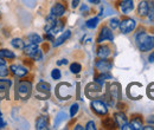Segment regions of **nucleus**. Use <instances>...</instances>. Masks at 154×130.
Wrapping results in <instances>:
<instances>
[{
    "label": "nucleus",
    "instance_id": "nucleus-1",
    "mask_svg": "<svg viewBox=\"0 0 154 130\" xmlns=\"http://www.w3.org/2000/svg\"><path fill=\"white\" fill-rule=\"evenodd\" d=\"M136 43L142 52L151 51L154 49V36H149L143 31H140L136 35Z\"/></svg>",
    "mask_w": 154,
    "mask_h": 130
},
{
    "label": "nucleus",
    "instance_id": "nucleus-2",
    "mask_svg": "<svg viewBox=\"0 0 154 130\" xmlns=\"http://www.w3.org/2000/svg\"><path fill=\"white\" fill-rule=\"evenodd\" d=\"M23 50H24V53H25L26 56L31 57V58H33V59H36V60H40V59L43 58L42 51H39L37 44L30 43L29 45L24 46V49H23Z\"/></svg>",
    "mask_w": 154,
    "mask_h": 130
},
{
    "label": "nucleus",
    "instance_id": "nucleus-3",
    "mask_svg": "<svg viewBox=\"0 0 154 130\" xmlns=\"http://www.w3.org/2000/svg\"><path fill=\"white\" fill-rule=\"evenodd\" d=\"M18 95H19L20 98L23 99H27L31 95V91H32V84L31 82L29 80H21L18 85Z\"/></svg>",
    "mask_w": 154,
    "mask_h": 130
},
{
    "label": "nucleus",
    "instance_id": "nucleus-4",
    "mask_svg": "<svg viewBox=\"0 0 154 130\" xmlns=\"http://www.w3.org/2000/svg\"><path fill=\"white\" fill-rule=\"evenodd\" d=\"M135 26H136L135 20L131 18L123 19L122 21H120V25H119V27H120L122 33H131L135 29Z\"/></svg>",
    "mask_w": 154,
    "mask_h": 130
},
{
    "label": "nucleus",
    "instance_id": "nucleus-5",
    "mask_svg": "<svg viewBox=\"0 0 154 130\" xmlns=\"http://www.w3.org/2000/svg\"><path fill=\"white\" fill-rule=\"evenodd\" d=\"M91 109H93V111L97 113V115H100V116H103V115H107L108 113V108H107V105H106V103L104 102H102V101H93L91 102Z\"/></svg>",
    "mask_w": 154,
    "mask_h": 130
},
{
    "label": "nucleus",
    "instance_id": "nucleus-6",
    "mask_svg": "<svg viewBox=\"0 0 154 130\" xmlns=\"http://www.w3.org/2000/svg\"><path fill=\"white\" fill-rule=\"evenodd\" d=\"M101 92H102L101 85L97 84L96 82L89 84V85L87 86V90H85V93H87V96H88L89 98H96V97H98V96L101 95Z\"/></svg>",
    "mask_w": 154,
    "mask_h": 130
},
{
    "label": "nucleus",
    "instance_id": "nucleus-7",
    "mask_svg": "<svg viewBox=\"0 0 154 130\" xmlns=\"http://www.w3.org/2000/svg\"><path fill=\"white\" fill-rule=\"evenodd\" d=\"M114 36H113V32L112 30L108 27V26H103L100 31V35L97 37V43H102L104 40H109V41H113Z\"/></svg>",
    "mask_w": 154,
    "mask_h": 130
},
{
    "label": "nucleus",
    "instance_id": "nucleus-8",
    "mask_svg": "<svg viewBox=\"0 0 154 130\" xmlns=\"http://www.w3.org/2000/svg\"><path fill=\"white\" fill-rule=\"evenodd\" d=\"M113 64L109 60H107V58H101L100 60L96 62V69L101 72H109Z\"/></svg>",
    "mask_w": 154,
    "mask_h": 130
},
{
    "label": "nucleus",
    "instance_id": "nucleus-9",
    "mask_svg": "<svg viewBox=\"0 0 154 130\" xmlns=\"http://www.w3.org/2000/svg\"><path fill=\"white\" fill-rule=\"evenodd\" d=\"M120 10L125 14L131 13L134 10V1L133 0H121L120 1Z\"/></svg>",
    "mask_w": 154,
    "mask_h": 130
},
{
    "label": "nucleus",
    "instance_id": "nucleus-10",
    "mask_svg": "<svg viewBox=\"0 0 154 130\" xmlns=\"http://www.w3.org/2000/svg\"><path fill=\"white\" fill-rule=\"evenodd\" d=\"M10 70H11L12 74H14V76H17V77H24V76L27 74V69L24 68V66H21V65H14V64H12L10 66Z\"/></svg>",
    "mask_w": 154,
    "mask_h": 130
},
{
    "label": "nucleus",
    "instance_id": "nucleus-11",
    "mask_svg": "<svg viewBox=\"0 0 154 130\" xmlns=\"http://www.w3.org/2000/svg\"><path fill=\"white\" fill-rule=\"evenodd\" d=\"M64 13H65V6L63 4H60V2H56L54 5V7L51 8V14L54 17H56V18L62 17Z\"/></svg>",
    "mask_w": 154,
    "mask_h": 130
},
{
    "label": "nucleus",
    "instance_id": "nucleus-12",
    "mask_svg": "<svg viewBox=\"0 0 154 130\" xmlns=\"http://www.w3.org/2000/svg\"><path fill=\"white\" fill-rule=\"evenodd\" d=\"M114 121H115L116 124L120 127V129H121L125 124H127V123H128V119H127L126 115H125V113H122V112H116L115 115H114Z\"/></svg>",
    "mask_w": 154,
    "mask_h": 130
},
{
    "label": "nucleus",
    "instance_id": "nucleus-13",
    "mask_svg": "<svg viewBox=\"0 0 154 130\" xmlns=\"http://www.w3.org/2000/svg\"><path fill=\"white\" fill-rule=\"evenodd\" d=\"M49 127V119L46 116H39L36 121V129L43 130V129H48Z\"/></svg>",
    "mask_w": 154,
    "mask_h": 130
},
{
    "label": "nucleus",
    "instance_id": "nucleus-14",
    "mask_svg": "<svg viewBox=\"0 0 154 130\" xmlns=\"http://www.w3.org/2000/svg\"><path fill=\"white\" fill-rule=\"evenodd\" d=\"M112 51H110V47L107 46V45H101L97 47V56L98 58H108L110 56Z\"/></svg>",
    "mask_w": 154,
    "mask_h": 130
},
{
    "label": "nucleus",
    "instance_id": "nucleus-15",
    "mask_svg": "<svg viewBox=\"0 0 154 130\" xmlns=\"http://www.w3.org/2000/svg\"><path fill=\"white\" fill-rule=\"evenodd\" d=\"M137 12L140 17H146L148 13V1H141L137 6Z\"/></svg>",
    "mask_w": 154,
    "mask_h": 130
},
{
    "label": "nucleus",
    "instance_id": "nucleus-16",
    "mask_svg": "<svg viewBox=\"0 0 154 130\" xmlns=\"http://www.w3.org/2000/svg\"><path fill=\"white\" fill-rule=\"evenodd\" d=\"M50 89H51V86L46 82H39L38 84H37V91L42 92L43 95H46L48 96V93L50 92Z\"/></svg>",
    "mask_w": 154,
    "mask_h": 130
},
{
    "label": "nucleus",
    "instance_id": "nucleus-17",
    "mask_svg": "<svg viewBox=\"0 0 154 130\" xmlns=\"http://www.w3.org/2000/svg\"><path fill=\"white\" fill-rule=\"evenodd\" d=\"M70 37H71V32H70V31H65V32H64V33H63L60 37H58L56 40H54V41H55V43H54V46L56 47V46L62 45V44H63L65 40H68Z\"/></svg>",
    "mask_w": 154,
    "mask_h": 130
},
{
    "label": "nucleus",
    "instance_id": "nucleus-18",
    "mask_svg": "<svg viewBox=\"0 0 154 130\" xmlns=\"http://www.w3.org/2000/svg\"><path fill=\"white\" fill-rule=\"evenodd\" d=\"M110 96L113 99H119L120 97V85L117 83H114L110 85Z\"/></svg>",
    "mask_w": 154,
    "mask_h": 130
},
{
    "label": "nucleus",
    "instance_id": "nucleus-19",
    "mask_svg": "<svg viewBox=\"0 0 154 130\" xmlns=\"http://www.w3.org/2000/svg\"><path fill=\"white\" fill-rule=\"evenodd\" d=\"M56 17H54L52 14L51 16H49L48 18H46V25H45V31L46 32H49L54 26H55V24H56Z\"/></svg>",
    "mask_w": 154,
    "mask_h": 130
},
{
    "label": "nucleus",
    "instance_id": "nucleus-20",
    "mask_svg": "<svg viewBox=\"0 0 154 130\" xmlns=\"http://www.w3.org/2000/svg\"><path fill=\"white\" fill-rule=\"evenodd\" d=\"M110 78H112V76L109 74V72H101V74L96 77V80L95 82H96L97 84L102 85L107 79H110Z\"/></svg>",
    "mask_w": 154,
    "mask_h": 130
},
{
    "label": "nucleus",
    "instance_id": "nucleus-21",
    "mask_svg": "<svg viewBox=\"0 0 154 130\" xmlns=\"http://www.w3.org/2000/svg\"><path fill=\"white\" fill-rule=\"evenodd\" d=\"M0 57L6 58V59H13V58L16 57V55H14V52L11 51V50L2 49V50H0Z\"/></svg>",
    "mask_w": 154,
    "mask_h": 130
},
{
    "label": "nucleus",
    "instance_id": "nucleus-22",
    "mask_svg": "<svg viewBox=\"0 0 154 130\" xmlns=\"http://www.w3.org/2000/svg\"><path fill=\"white\" fill-rule=\"evenodd\" d=\"M129 124H131V127H132V130L142 129V121H141L140 118H133Z\"/></svg>",
    "mask_w": 154,
    "mask_h": 130
},
{
    "label": "nucleus",
    "instance_id": "nucleus-23",
    "mask_svg": "<svg viewBox=\"0 0 154 130\" xmlns=\"http://www.w3.org/2000/svg\"><path fill=\"white\" fill-rule=\"evenodd\" d=\"M63 27H64L63 23H62V21H59V20H57V21H56V24H55V26H54L49 32H51L52 35H56V33H59V32L63 30Z\"/></svg>",
    "mask_w": 154,
    "mask_h": 130
},
{
    "label": "nucleus",
    "instance_id": "nucleus-24",
    "mask_svg": "<svg viewBox=\"0 0 154 130\" xmlns=\"http://www.w3.org/2000/svg\"><path fill=\"white\" fill-rule=\"evenodd\" d=\"M102 125L106 127V128L112 129V128L115 127V121H114L113 118H110V117H106V118L102 121Z\"/></svg>",
    "mask_w": 154,
    "mask_h": 130
},
{
    "label": "nucleus",
    "instance_id": "nucleus-25",
    "mask_svg": "<svg viewBox=\"0 0 154 130\" xmlns=\"http://www.w3.org/2000/svg\"><path fill=\"white\" fill-rule=\"evenodd\" d=\"M12 46H13L14 49L23 50V49H24V46H25L24 40H23V39H20V38H14V39L12 40Z\"/></svg>",
    "mask_w": 154,
    "mask_h": 130
},
{
    "label": "nucleus",
    "instance_id": "nucleus-26",
    "mask_svg": "<svg viewBox=\"0 0 154 130\" xmlns=\"http://www.w3.org/2000/svg\"><path fill=\"white\" fill-rule=\"evenodd\" d=\"M11 80L10 79H0V91H6L11 86Z\"/></svg>",
    "mask_w": 154,
    "mask_h": 130
},
{
    "label": "nucleus",
    "instance_id": "nucleus-27",
    "mask_svg": "<svg viewBox=\"0 0 154 130\" xmlns=\"http://www.w3.org/2000/svg\"><path fill=\"white\" fill-rule=\"evenodd\" d=\"M147 16H148V19H149L151 21H153L154 20V2L153 1H148V13H147Z\"/></svg>",
    "mask_w": 154,
    "mask_h": 130
},
{
    "label": "nucleus",
    "instance_id": "nucleus-28",
    "mask_svg": "<svg viewBox=\"0 0 154 130\" xmlns=\"http://www.w3.org/2000/svg\"><path fill=\"white\" fill-rule=\"evenodd\" d=\"M29 41L38 45V44L42 43V37L38 36V35H36V33H32V35H30V36H29Z\"/></svg>",
    "mask_w": 154,
    "mask_h": 130
},
{
    "label": "nucleus",
    "instance_id": "nucleus-29",
    "mask_svg": "<svg viewBox=\"0 0 154 130\" xmlns=\"http://www.w3.org/2000/svg\"><path fill=\"white\" fill-rule=\"evenodd\" d=\"M98 18H91L89 19V20H87V27H89V29H95L97 26V24H98Z\"/></svg>",
    "mask_w": 154,
    "mask_h": 130
},
{
    "label": "nucleus",
    "instance_id": "nucleus-30",
    "mask_svg": "<svg viewBox=\"0 0 154 130\" xmlns=\"http://www.w3.org/2000/svg\"><path fill=\"white\" fill-rule=\"evenodd\" d=\"M81 70H82V66H81V64H78V63H72V64L70 65V71H71L72 74H79Z\"/></svg>",
    "mask_w": 154,
    "mask_h": 130
},
{
    "label": "nucleus",
    "instance_id": "nucleus-31",
    "mask_svg": "<svg viewBox=\"0 0 154 130\" xmlns=\"http://www.w3.org/2000/svg\"><path fill=\"white\" fill-rule=\"evenodd\" d=\"M119 25H120V20L117 18H112L109 20V27L112 30H116L119 27Z\"/></svg>",
    "mask_w": 154,
    "mask_h": 130
},
{
    "label": "nucleus",
    "instance_id": "nucleus-32",
    "mask_svg": "<svg viewBox=\"0 0 154 130\" xmlns=\"http://www.w3.org/2000/svg\"><path fill=\"white\" fill-rule=\"evenodd\" d=\"M8 69L6 68V64H0V77H6L8 76Z\"/></svg>",
    "mask_w": 154,
    "mask_h": 130
},
{
    "label": "nucleus",
    "instance_id": "nucleus-33",
    "mask_svg": "<svg viewBox=\"0 0 154 130\" xmlns=\"http://www.w3.org/2000/svg\"><path fill=\"white\" fill-rule=\"evenodd\" d=\"M60 76H62V74H60V71H59L58 69H54V70H52V72H51L52 79H59Z\"/></svg>",
    "mask_w": 154,
    "mask_h": 130
},
{
    "label": "nucleus",
    "instance_id": "nucleus-34",
    "mask_svg": "<svg viewBox=\"0 0 154 130\" xmlns=\"http://www.w3.org/2000/svg\"><path fill=\"white\" fill-rule=\"evenodd\" d=\"M77 111H78V104H72L71 108H70V116L74 117L77 113Z\"/></svg>",
    "mask_w": 154,
    "mask_h": 130
},
{
    "label": "nucleus",
    "instance_id": "nucleus-35",
    "mask_svg": "<svg viewBox=\"0 0 154 130\" xmlns=\"http://www.w3.org/2000/svg\"><path fill=\"white\" fill-rule=\"evenodd\" d=\"M85 129H87V130H95V129H96V127H95V123H94L93 121L88 122V123H87V125H85Z\"/></svg>",
    "mask_w": 154,
    "mask_h": 130
},
{
    "label": "nucleus",
    "instance_id": "nucleus-36",
    "mask_svg": "<svg viewBox=\"0 0 154 130\" xmlns=\"http://www.w3.org/2000/svg\"><path fill=\"white\" fill-rule=\"evenodd\" d=\"M148 95H149L152 98H154V83L148 85Z\"/></svg>",
    "mask_w": 154,
    "mask_h": 130
},
{
    "label": "nucleus",
    "instance_id": "nucleus-37",
    "mask_svg": "<svg viewBox=\"0 0 154 130\" xmlns=\"http://www.w3.org/2000/svg\"><path fill=\"white\" fill-rule=\"evenodd\" d=\"M79 2H81V0H72V2H71V4H72V5H71L72 8H76L77 6L79 5Z\"/></svg>",
    "mask_w": 154,
    "mask_h": 130
},
{
    "label": "nucleus",
    "instance_id": "nucleus-38",
    "mask_svg": "<svg viewBox=\"0 0 154 130\" xmlns=\"http://www.w3.org/2000/svg\"><path fill=\"white\" fill-rule=\"evenodd\" d=\"M147 122H148V123H151V124H154V115L149 116V117L147 118Z\"/></svg>",
    "mask_w": 154,
    "mask_h": 130
},
{
    "label": "nucleus",
    "instance_id": "nucleus-39",
    "mask_svg": "<svg viewBox=\"0 0 154 130\" xmlns=\"http://www.w3.org/2000/svg\"><path fill=\"white\" fill-rule=\"evenodd\" d=\"M5 125H6V122L2 119V117H0V129H1V128H4Z\"/></svg>",
    "mask_w": 154,
    "mask_h": 130
},
{
    "label": "nucleus",
    "instance_id": "nucleus-40",
    "mask_svg": "<svg viewBox=\"0 0 154 130\" xmlns=\"http://www.w3.org/2000/svg\"><path fill=\"white\" fill-rule=\"evenodd\" d=\"M66 63H68V60H66V59H62V60L57 62L58 65H62V64H66Z\"/></svg>",
    "mask_w": 154,
    "mask_h": 130
},
{
    "label": "nucleus",
    "instance_id": "nucleus-41",
    "mask_svg": "<svg viewBox=\"0 0 154 130\" xmlns=\"http://www.w3.org/2000/svg\"><path fill=\"white\" fill-rule=\"evenodd\" d=\"M148 60H149L151 63H154V52L153 53H151V56L148 57Z\"/></svg>",
    "mask_w": 154,
    "mask_h": 130
},
{
    "label": "nucleus",
    "instance_id": "nucleus-42",
    "mask_svg": "<svg viewBox=\"0 0 154 130\" xmlns=\"http://www.w3.org/2000/svg\"><path fill=\"white\" fill-rule=\"evenodd\" d=\"M143 130H154V127H142Z\"/></svg>",
    "mask_w": 154,
    "mask_h": 130
},
{
    "label": "nucleus",
    "instance_id": "nucleus-43",
    "mask_svg": "<svg viewBox=\"0 0 154 130\" xmlns=\"http://www.w3.org/2000/svg\"><path fill=\"white\" fill-rule=\"evenodd\" d=\"M89 1H90L91 4H100L101 0H89Z\"/></svg>",
    "mask_w": 154,
    "mask_h": 130
},
{
    "label": "nucleus",
    "instance_id": "nucleus-44",
    "mask_svg": "<svg viewBox=\"0 0 154 130\" xmlns=\"http://www.w3.org/2000/svg\"><path fill=\"white\" fill-rule=\"evenodd\" d=\"M75 129H76V130H79V129H81V130H83V129H84V128H83L82 125H79V124H78V125H76V127H75Z\"/></svg>",
    "mask_w": 154,
    "mask_h": 130
},
{
    "label": "nucleus",
    "instance_id": "nucleus-45",
    "mask_svg": "<svg viewBox=\"0 0 154 130\" xmlns=\"http://www.w3.org/2000/svg\"><path fill=\"white\" fill-rule=\"evenodd\" d=\"M0 117H1V111H0Z\"/></svg>",
    "mask_w": 154,
    "mask_h": 130
}]
</instances>
